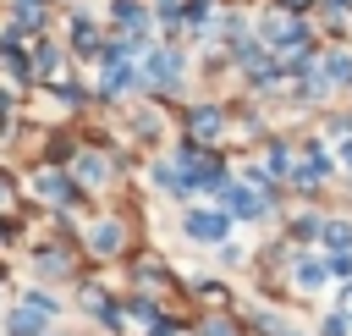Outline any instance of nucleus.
I'll return each instance as SVG.
<instances>
[{
    "instance_id": "12",
    "label": "nucleus",
    "mask_w": 352,
    "mask_h": 336,
    "mask_svg": "<svg viewBox=\"0 0 352 336\" xmlns=\"http://www.w3.org/2000/svg\"><path fill=\"white\" fill-rule=\"evenodd\" d=\"M33 314H38V308H28V314H16V319H11V336H44Z\"/></svg>"
},
{
    "instance_id": "2",
    "label": "nucleus",
    "mask_w": 352,
    "mask_h": 336,
    "mask_svg": "<svg viewBox=\"0 0 352 336\" xmlns=\"http://www.w3.org/2000/svg\"><path fill=\"white\" fill-rule=\"evenodd\" d=\"M143 77H148V88H182V77H187V50H182L176 39L148 44V50H143Z\"/></svg>"
},
{
    "instance_id": "4",
    "label": "nucleus",
    "mask_w": 352,
    "mask_h": 336,
    "mask_svg": "<svg viewBox=\"0 0 352 336\" xmlns=\"http://www.w3.org/2000/svg\"><path fill=\"white\" fill-rule=\"evenodd\" d=\"M110 28H121V33H148L154 28V11H148V0H110Z\"/></svg>"
},
{
    "instance_id": "3",
    "label": "nucleus",
    "mask_w": 352,
    "mask_h": 336,
    "mask_svg": "<svg viewBox=\"0 0 352 336\" xmlns=\"http://www.w3.org/2000/svg\"><path fill=\"white\" fill-rule=\"evenodd\" d=\"M66 33H72V55H82V61H99V44H104V33H99V22H94L88 11H72V17H66Z\"/></svg>"
},
{
    "instance_id": "11",
    "label": "nucleus",
    "mask_w": 352,
    "mask_h": 336,
    "mask_svg": "<svg viewBox=\"0 0 352 336\" xmlns=\"http://www.w3.org/2000/svg\"><path fill=\"white\" fill-rule=\"evenodd\" d=\"M94 248H99V253H116V248H121V226H99V231H94Z\"/></svg>"
},
{
    "instance_id": "8",
    "label": "nucleus",
    "mask_w": 352,
    "mask_h": 336,
    "mask_svg": "<svg viewBox=\"0 0 352 336\" xmlns=\"http://www.w3.org/2000/svg\"><path fill=\"white\" fill-rule=\"evenodd\" d=\"M187 237H198V242H226V215H187Z\"/></svg>"
},
{
    "instance_id": "21",
    "label": "nucleus",
    "mask_w": 352,
    "mask_h": 336,
    "mask_svg": "<svg viewBox=\"0 0 352 336\" xmlns=\"http://www.w3.org/2000/svg\"><path fill=\"white\" fill-rule=\"evenodd\" d=\"M209 6H214V0H209Z\"/></svg>"
},
{
    "instance_id": "19",
    "label": "nucleus",
    "mask_w": 352,
    "mask_h": 336,
    "mask_svg": "<svg viewBox=\"0 0 352 336\" xmlns=\"http://www.w3.org/2000/svg\"><path fill=\"white\" fill-rule=\"evenodd\" d=\"M341 165H352V138H346V143H341Z\"/></svg>"
},
{
    "instance_id": "16",
    "label": "nucleus",
    "mask_w": 352,
    "mask_h": 336,
    "mask_svg": "<svg viewBox=\"0 0 352 336\" xmlns=\"http://www.w3.org/2000/svg\"><path fill=\"white\" fill-rule=\"evenodd\" d=\"M319 6H324V11H336V17H346V11H352V0H319Z\"/></svg>"
},
{
    "instance_id": "13",
    "label": "nucleus",
    "mask_w": 352,
    "mask_h": 336,
    "mask_svg": "<svg viewBox=\"0 0 352 336\" xmlns=\"http://www.w3.org/2000/svg\"><path fill=\"white\" fill-rule=\"evenodd\" d=\"M297 281H302V286H308V292H314V286H319V281H324V270H319V264H302V270H297Z\"/></svg>"
},
{
    "instance_id": "14",
    "label": "nucleus",
    "mask_w": 352,
    "mask_h": 336,
    "mask_svg": "<svg viewBox=\"0 0 352 336\" xmlns=\"http://www.w3.org/2000/svg\"><path fill=\"white\" fill-rule=\"evenodd\" d=\"M324 237H330V248H352V231L346 226H324Z\"/></svg>"
},
{
    "instance_id": "15",
    "label": "nucleus",
    "mask_w": 352,
    "mask_h": 336,
    "mask_svg": "<svg viewBox=\"0 0 352 336\" xmlns=\"http://www.w3.org/2000/svg\"><path fill=\"white\" fill-rule=\"evenodd\" d=\"M204 336H231V325H226V319H209V325H204Z\"/></svg>"
},
{
    "instance_id": "20",
    "label": "nucleus",
    "mask_w": 352,
    "mask_h": 336,
    "mask_svg": "<svg viewBox=\"0 0 352 336\" xmlns=\"http://www.w3.org/2000/svg\"><path fill=\"white\" fill-rule=\"evenodd\" d=\"M341 308H346V314H352V286H346V292H341Z\"/></svg>"
},
{
    "instance_id": "5",
    "label": "nucleus",
    "mask_w": 352,
    "mask_h": 336,
    "mask_svg": "<svg viewBox=\"0 0 352 336\" xmlns=\"http://www.w3.org/2000/svg\"><path fill=\"white\" fill-rule=\"evenodd\" d=\"M209 33H214V39H220V50H226V44L248 39L253 28H248V17H242V11H231V6H226V11H214V17H209Z\"/></svg>"
},
{
    "instance_id": "18",
    "label": "nucleus",
    "mask_w": 352,
    "mask_h": 336,
    "mask_svg": "<svg viewBox=\"0 0 352 336\" xmlns=\"http://www.w3.org/2000/svg\"><path fill=\"white\" fill-rule=\"evenodd\" d=\"M280 6H292V11H308V6H319V0H280Z\"/></svg>"
},
{
    "instance_id": "1",
    "label": "nucleus",
    "mask_w": 352,
    "mask_h": 336,
    "mask_svg": "<svg viewBox=\"0 0 352 336\" xmlns=\"http://www.w3.org/2000/svg\"><path fill=\"white\" fill-rule=\"evenodd\" d=\"M253 33H258V44H264V50H275V55H286V50H297V44H308V39H314V33H308V22H302V11H292V6L264 11V17L253 22Z\"/></svg>"
},
{
    "instance_id": "10",
    "label": "nucleus",
    "mask_w": 352,
    "mask_h": 336,
    "mask_svg": "<svg viewBox=\"0 0 352 336\" xmlns=\"http://www.w3.org/2000/svg\"><path fill=\"white\" fill-rule=\"evenodd\" d=\"M38 193H50V198H60V204L77 198V187H72L66 176H55V171H38Z\"/></svg>"
},
{
    "instance_id": "9",
    "label": "nucleus",
    "mask_w": 352,
    "mask_h": 336,
    "mask_svg": "<svg viewBox=\"0 0 352 336\" xmlns=\"http://www.w3.org/2000/svg\"><path fill=\"white\" fill-rule=\"evenodd\" d=\"M28 61H33V77H55V72H60V50H55L50 39H38V44L28 50Z\"/></svg>"
},
{
    "instance_id": "6",
    "label": "nucleus",
    "mask_w": 352,
    "mask_h": 336,
    "mask_svg": "<svg viewBox=\"0 0 352 336\" xmlns=\"http://www.w3.org/2000/svg\"><path fill=\"white\" fill-rule=\"evenodd\" d=\"M187 132L192 138H220L226 132V110L220 105H192L187 110Z\"/></svg>"
},
{
    "instance_id": "17",
    "label": "nucleus",
    "mask_w": 352,
    "mask_h": 336,
    "mask_svg": "<svg viewBox=\"0 0 352 336\" xmlns=\"http://www.w3.org/2000/svg\"><path fill=\"white\" fill-rule=\"evenodd\" d=\"M324 336H346V319H324Z\"/></svg>"
},
{
    "instance_id": "7",
    "label": "nucleus",
    "mask_w": 352,
    "mask_h": 336,
    "mask_svg": "<svg viewBox=\"0 0 352 336\" xmlns=\"http://www.w3.org/2000/svg\"><path fill=\"white\" fill-rule=\"evenodd\" d=\"M319 72L330 77V88H352V50H330L319 61Z\"/></svg>"
}]
</instances>
